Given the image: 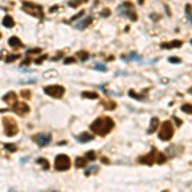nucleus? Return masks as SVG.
<instances>
[{
	"mask_svg": "<svg viewBox=\"0 0 192 192\" xmlns=\"http://www.w3.org/2000/svg\"><path fill=\"white\" fill-rule=\"evenodd\" d=\"M114 127V122L111 120L109 117H104V118H98L94 123L90 126L91 131L98 133L100 136H105L106 133H109Z\"/></svg>",
	"mask_w": 192,
	"mask_h": 192,
	"instance_id": "1",
	"label": "nucleus"
},
{
	"mask_svg": "<svg viewBox=\"0 0 192 192\" xmlns=\"http://www.w3.org/2000/svg\"><path fill=\"white\" fill-rule=\"evenodd\" d=\"M55 169L56 170H68L71 168V160L67 155H64V154H60V155H58L55 158Z\"/></svg>",
	"mask_w": 192,
	"mask_h": 192,
	"instance_id": "2",
	"label": "nucleus"
},
{
	"mask_svg": "<svg viewBox=\"0 0 192 192\" xmlns=\"http://www.w3.org/2000/svg\"><path fill=\"white\" fill-rule=\"evenodd\" d=\"M44 92H45L46 95L51 96V98L59 99V98H62V96L64 95L66 90H64L63 86H59V85H51V86H46V87L44 88Z\"/></svg>",
	"mask_w": 192,
	"mask_h": 192,
	"instance_id": "3",
	"label": "nucleus"
},
{
	"mask_svg": "<svg viewBox=\"0 0 192 192\" xmlns=\"http://www.w3.org/2000/svg\"><path fill=\"white\" fill-rule=\"evenodd\" d=\"M173 136V126L170 122H164L162 126V130L159 132V138L162 141H169Z\"/></svg>",
	"mask_w": 192,
	"mask_h": 192,
	"instance_id": "4",
	"label": "nucleus"
},
{
	"mask_svg": "<svg viewBox=\"0 0 192 192\" xmlns=\"http://www.w3.org/2000/svg\"><path fill=\"white\" fill-rule=\"evenodd\" d=\"M23 9L27 13H31L32 15H36V17H42V8L40 5L34 4V3H23Z\"/></svg>",
	"mask_w": 192,
	"mask_h": 192,
	"instance_id": "5",
	"label": "nucleus"
},
{
	"mask_svg": "<svg viewBox=\"0 0 192 192\" xmlns=\"http://www.w3.org/2000/svg\"><path fill=\"white\" fill-rule=\"evenodd\" d=\"M123 8V12H120V14H123L124 17H127V18H130V19H132V21H136L137 19V15H136V13H135V9H133V7H132V4L131 3H123L120 5V9Z\"/></svg>",
	"mask_w": 192,
	"mask_h": 192,
	"instance_id": "6",
	"label": "nucleus"
},
{
	"mask_svg": "<svg viewBox=\"0 0 192 192\" xmlns=\"http://www.w3.org/2000/svg\"><path fill=\"white\" fill-rule=\"evenodd\" d=\"M4 127H5V135L7 136H14L15 133L18 132V127L15 126V123L12 120V119H9V118H5L4 119Z\"/></svg>",
	"mask_w": 192,
	"mask_h": 192,
	"instance_id": "7",
	"label": "nucleus"
},
{
	"mask_svg": "<svg viewBox=\"0 0 192 192\" xmlns=\"http://www.w3.org/2000/svg\"><path fill=\"white\" fill-rule=\"evenodd\" d=\"M35 141L39 143L40 146H47L51 142V135H47V133H39L35 137Z\"/></svg>",
	"mask_w": 192,
	"mask_h": 192,
	"instance_id": "8",
	"label": "nucleus"
},
{
	"mask_svg": "<svg viewBox=\"0 0 192 192\" xmlns=\"http://www.w3.org/2000/svg\"><path fill=\"white\" fill-rule=\"evenodd\" d=\"M155 154H156V150H155V149H152L150 154H147V155L143 156V158H140V159H138V162L143 163V164H147V165H151V164H154V160H155V156H156Z\"/></svg>",
	"mask_w": 192,
	"mask_h": 192,
	"instance_id": "9",
	"label": "nucleus"
},
{
	"mask_svg": "<svg viewBox=\"0 0 192 192\" xmlns=\"http://www.w3.org/2000/svg\"><path fill=\"white\" fill-rule=\"evenodd\" d=\"M13 110H14L17 114L24 115V114H27L28 111H30V106H28L27 104H24V103H17V104L14 105Z\"/></svg>",
	"mask_w": 192,
	"mask_h": 192,
	"instance_id": "10",
	"label": "nucleus"
},
{
	"mask_svg": "<svg viewBox=\"0 0 192 192\" xmlns=\"http://www.w3.org/2000/svg\"><path fill=\"white\" fill-rule=\"evenodd\" d=\"M181 46H182V41H179V40L172 41L170 44H162L160 45L162 49H170V47H181Z\"/></svg>",
	"mask_w": 192,
	"mask_h": 192,
	"instance_id": "11",
	"label": "nucleus"
},
{
	"mask_svg": "<svg viewBox=\"0 0 192 192\" xmlns=\"http://www.w3.org/2000/svg\"><path fill=\"white\" fill-rule=\"evenodd\" d=\"M91 22H92V17H87L86 19H83V21H81V23H78L76 27L78 28V30H85L87 27V26H90L91 24Z\"/></svg>",
	"mask_w": 192,
	"mask_h": 192,
	"instance_id": "12",
	"label": "nucleus"
},
{
	"mask_svg": "<svg viewBox=\"0 0 192 192\" xmlns=\"http://www.w3.org/2000/svg\"><path fill=\"white\" fill-rule=\"evenodd\" d=\"M3 26H4V27H7V28L13 27V26H14L13 18L10 17V15H5V17L3 18Z\"/></svg>",
	"mask_w": 192,
	"mask_h": 192,
	"instance_id": "13",
	"label": "nucleus"
},
{
	"mask_svg": "<svg viewBox=\"0 0 192 192\" xmlns=\"http://www.w3.org/2000/svg\"><path fill=\"white\" fill-rule=\"evenodd\" d=\"M92 138H94V137H92V135H88V133H82L81 136H77V141H78V142L85 143V142L91 141Z\"/></svg>",
	"mask_w": 192,
	"mask_h": 192,
	"instance_id": "14",
	"label": "nucleus"
},
{
	"mask_svg": "<svg viewBox=\"0 0 192 192\" xmlns=\"http://www.w3.org/2000/svg\"><path fill=\"white\" fill-rule=\"evenodd\" d=\"M8 44L12 47H19L21 45H22V44H21V40L18 39L17 36H12V37H10V39L8 40Z\"/></svg>",
	"mask_w": 192,
	"mask_h": 192,
	"instance_id": "15",
	"label": "nucleus"
},
{
	"mask_svg": "<svg viewBox=\"0 0 192 192\" xmlns=\"http://www.w3.org/2000/svg\"><path fill=\"white\" fill-rule=\"evenodd\" d=\"M158 126H159V119H158V118H152V119H151V124H150V128H149L147 133H151L152 131H155L156 128H158Z\"/></svg>",
	"mask_w": 192,
	"mask_h": 192,
	"instance_id": "16",
	"label": "nucleus"
},
{
	"mask_svg": "<svg viewBox=\"0 0 192 192\" xmlns=\"http://www.w3.org/2000/svg\"><path fill=\"white\" fill-rule=\"evenodd\" d=\"M186 15H187L190 23H192V5L191 4L186 5Z\"/></svg>",
	"mask_w": 192,
	"mask_h": 192,
	"instance_id": "17",
	"label": "nucleus"
},
{
	"mask_svg": "<svg viewBox=\"0 0 192 192\" xmlns=\"http://www.w3.org/2000/svg\"><path fill=\"white\" fill-rule=\"evenodd\" d=\"M82 98H86V99H98L99 98V95L98 94H95V92H88V91H86V92H82Z\"/></svg>",
	"mask_w": 192,
	"mask_h": 192,
	"instance_id": "18",
	"label": "nucleus"
},
{
	"mask_svg": "<svg viewBox=\"0 0 192 192\" xmlns=\"http://www.w3.org/2000/svg\"><path fill=\"white\" fill-rule=\"evenodd\" d=\"M181 110L184 111L186 114H192V105L191 104H184L181 106Z\"/></svg>",
	"mask_w": 192,
	"mask_h": 192,
	"instance_id": "19",
	"label": "nucleus"
},
{
	"mask_svg": "<svg viewBox=\"0 0 192 192\" xmlns=\"http://www.w3.org/2000/svg\"><path fill=\"white\" fill-rule=\"evenodd\" d=\"M74 164H76L77 168H83L85 165H86V160L82 159V158H77L76 162H74Z\"/></svg>",
	"mask_w": 192,
	"mask_h": 192,
	"instance_id": "20",
	"label": "nucleus"
},
{
	"mask_svg": "<svg viewBox=\"0 0 192 192\" xmlns=\"http://www.w3.org/2000/svg\"><path fill=\"white\" fill-rule=\"evenodd\" d=\"M37 163L41 164V165H42V168H44V169H49V162H47L46 159L40 158V159H37Z\"/></svg>",
	"mask_w": 192,
	"mask_h": 192,
	"instance_id": "21",
	"label": "nucleus"
},
{
	"mask_svg": "<svg viewBox=\"0 0 192 192\" xmlns=\"http://www.w3.org/2000/svg\"><path fill=\"white\" fill-rule=\"evenodd\" d=\"M94 68L96 69V71H103V72H105L106 69H108L105 64H95V67H94Z\"/></svg>",
	"mask_w": 192,
	"mask_h": 192,
	"instance_id": "22",
	"label": "nucleus"
},
{
	"mask_svg": "<svg viewBox=\"0 0 192 192\" xmlns=\"http://www.w3.org/2000/svg\"><path fill=\"white\" fill-rule=\"evenodd\" d=\"M165 160H167V158H165L164 154H159V155H158V160H156V163H158V164H163V163L165 162Z\"/></svg>",
	"mask_w": 192,
	"mask_h": 192,
	"instance_id": "23",
	"label": "nucleus"
},
{
	"mask_svg": "<svg viewBox=\"0 0 192 192\" xmlns=\"http://www.w3.org/2000/svg\"><path fill=\"white\" fill-rule=\"evenodd\" d=\"M19 58V55L18 54H15V55H9V56H7V59H5V62L7 63H9V62H14L15 59H18Z\"/></svg>",
	"mask_w": 192,
	"mask_h": 192,
	"instance_id": "24",
	"label": "nucleus"
},
{
	"mask_svg": "<svg viewBox=\"0 0 192 192\" xmlns=\"http://www.w3.org/2000/svg\"><path fill=\"white\" fill-rule=\"evenodd\" d=\"M78 55H79V58H81V60H82V62H85V60H87V59H88V54H87L86 51H81Z\"/></svg>",
	"mask_w": 192,
	"mask_h": 192,
	"instance_id": "25",
	"label": "nucleus"
},
{
	"mask_svg": "<svg viewBox=\"0 0 192 192\" xmlns=\"http://www.w3.org/2000/svg\"><path fill=\"white\" fill-rule=\"evenodd\" d=\"M170 63H174V64H178L181 63V58H177V56H169V59H168Z\"/></svg>",
	"mask_w": 192,
	"mask_h": 192,
	"instance_id": "26",
	"label": "nucleus"
},
{
	"mask_svg": "<svg viewBox=\"0 0 192 192\" xmlns=\"http://www.w3.org/2000/svg\"><path fill=\"white\" fill-rule=\"evenodd\" d=\"M39 53H41V49H30V50H27V55H30V54H39Z\"/></svg>",
	"mask_w": 192,
	"mask_h": 192,
	"instance_id": "27",
	"label": "nucleus"
},
{
	"mask_svg": "<svg viewBox=\"0 0 192 192\" xmlns=\"http://www.w3.org/2000/svg\"><path fill=\"white\" fill-rule=\"evenodd\" d=\"M72 63H74V58H72V56L66 58V59H64V64H72Z\"/></svg>",
	"mask_w": 192,
	"mask_h": 192,
	"instance_id": "28",
	"label": "nucleus"
},
{
	"mask_svg": "<svg viewBox=\"0 0 192 192\" xmlns=\"http://www.w3.org/2000/svg\"><path fill=\"white\" fill-rule=\"evenodd\" d=\"M5 149H8L10 151H15V146H13L12 143H5Z\"/></svg>",
	"mask_w": 192,
	"mask_h": 192,
	"instance_id": "29",
	"label": "nucleus"
},
{
	"mask_svg": "<svg viewBox=\"0 0 192 192\" xmlns=\"http://www.w3.org/2000/svg\"><path fill=\"white\" fill-rule=\"evenodd\" d=\"M86 158H87V159H90V160H94V159H95V152H94V151H88Z\"/></svg>",
	"mask_w": 192,
	"mask_h": 192,
	"instance_id": "30",
	"label": "nucleus"
},
{
	"mask_svg": "<svg viewBox=\"0 0 192 192\" xmlns=\"http://www.w3.org/2000/svg\"><path fill=\"white\" fill-rule=\"evenodd\" d=\"M82 15H83V12H79L78 14H76V15H74V17H72V18H71V22H73V21H76V19H78L79 17H82Z\"/></svg>",
	"mask_w": 192,
	"mask_h": 192,
	"instance_id": "31",
	"label": "nucleus"
},
{
	"mask_svg": "<svg viewBox=\"0 0 192 192\" xmlns=\"http://www.w3.org/2000/svg\"><path fill=\"white\" fill-rule=\"evenodd\" d=\"M101 15H104V17H108V15H109V10H108V9H105V10H104V13H101Z\"/></svg>",
	"mask_w": 192,
	"mask_h": 192,
	"instance_id": "32",
	"label": "nucleus"
},
{
	"mask_svg": "<svg viewBox=\"0 0 192 192\" xmlns=\"http://www.w3.org/2000/svg\"><path fill=\"white\" fill-rule=\"evenodd\" d=\"M28 94H30L28 91H23V96H24V98H28V96H30Z\"/></svg>",
	"mask_w": 192,
	"mask_h": 192,
	"instance_id": "33",
	"label": "nucleus"
},
{
	"mask_svg": "<svg viewBox=\"0 0 192 192\" xmlns=\"http://www.w3.org/2000/svg\"><path fill=\"white\" fill-rule=\"evenodd\" d=\"M101 162H104V163H109V160H108V159H105V158H104V159H101Z\"/></svg>",
	"mask_w": 192,
	"mask_h": 192,
	"instance_id": "34",
	"label": "nucleus"
},
{
	"mask_svg": "<svg viewBox=\"0 0 192 192\" xmlns=\"http://www.w3.org/2000/svg\"><path fill=\"white\" fill-rule=\"evenodd\" d=\"M188 92H190V94H192V87H191V88L188 90Z\"/></svg>",
	"mask_w": 192,
	"mask_h": 192,
	"instance_id": "35",
	"label": "nucleus"
},
{
	"mask_svg": "<svg viewBox=\"0 0 192 192\" xmlns=\"http://www.w3.org/2000/svg\"><path fill=\"white\" fill-rule=\"evenodd\" d=\"M191 44H192V40H191Z\"/></svg>",
	"mask_w": 192,
	"mask_h": 192,
	"instance_id": "36",
	"label": "nucleus"
},
{
	"mask_svg": "<svg viewBox=\"0 0 192 192\" xmlns=\"http://www.w3.org/2000/svg\"><path fill=\"white\" fill-rule=\"evenodd\" d=\"M53 192H56V191H53Z\"/></svg>",
	"mask_w": 192,
	"mask_h": 192,
	"instance_id": "37",
	"label": "nucleus"
}]
</instances>
